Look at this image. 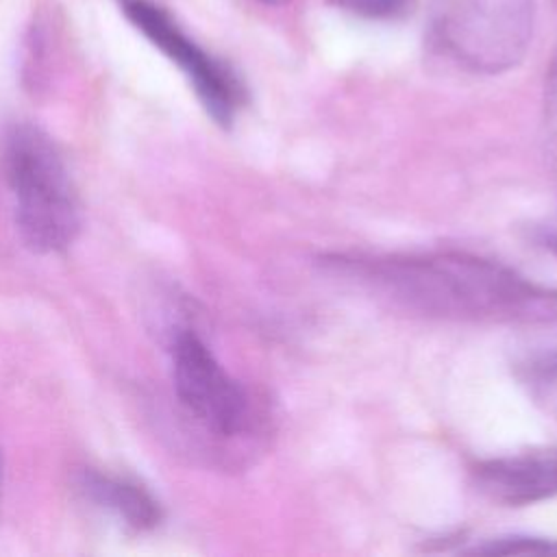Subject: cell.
Here are the masks:
<instances>
[{
  "label": "cell",
  "mask_w": 557,
  "mask_h": 557,
  "mask_svg": "<svg viewBox=\"0 0 557 557\" xmlns=\"http://www.w3.org/2000/svg\"><path fill=\"white\" fill-rule=\"evenodd\" d=\"M394 305L413 313L474 324L557 326V289L470 252L326 259Z\"/></svg>",
  "instance_id": "cell-1"
},
{
  "label": "cell",
  "mask_w": 557,
  "mask_h": 557,
  "mask_svg": "<svg viewBox=\"0 0 557 557\" xmlns=\"http://www.w3.org/2000/svg\"><path fill=\"white\" fill-rule=\"evenodd\" d=\"M4 170L15 228L39 255L63 252L81 233L76 187L54 139L33 122H15L4 137Z\"/></svg>",
  "instance_id": "cell-2"
},
{
  "label": "cell",
  "mask_w": 557,
  "mask_h": 557,
  "mask_svg": "<svg viewBox=\"0 0 557 557\" xmlns=\"http://www.w3.org/2000/svg\"><path fill=\"white\" fill-rule=\"evenodd\" d=\"M531 13V0H437L433 35L457 65L498 74L524 57Z\"/></svg>",
  "instance_id": "cell-3"
},
{
  "label": "cell",
  "mask_w": 557,
  "mask_h": 557,
  "mask_svg": "<svg viewBox=\"0 0 557 557\" xmlns=\"http://www.w3.org/2000/svg\"><path fill=\"white\" fill-rule=\"evenodd\" d=\"M172 385L185 413L215 437H239L250 422V400L196 329L178 326L170 339Z\"/></svg>",
  "instance_id": "cell-4"
},
{
  "label": "cell",
  "mask_w": 557,
  "mask_h": 557,
  "mask_svg": "<svg viewBox=\"0 0 557 557\" xmlns=\"http://www.w3.org/2000/svg\"><path fill=\"white\" fill-rule=\"evenodd\" d=\"M124 17L159 48L189 81L205 111L220 126H231L244 104V85L228 63L200 48L176 20L152 0H115Z\"/></svg>",
  "instance_id": "cell-5"
},
{
  "label": "cell",
  "mask_w": 557,
  "mask_h": 557,
  "mask_svg": "<svg viewBox=\"0 0 557 557\" xmlns=\"http://www.w3.org/2000/svg\"><path fill=\"white\" fill-rule=\"evenodd\" d=\"M479 494L503 507H527L557 496V448H529L472 466Z\"/></svg>",
  "instance_id": "cell-6"
},
{
  "label": "cell",
  "mask_w": 557,
  "mask_h": 557,
  "mask_svg": "<svg viewBox=\"0 0 557 557\" xmlns=\"http://www.w3.org/2000/svg\"><path fill=\"white\" fill-rule=\"evenodd\" d=\"M76 487L91 507L135 533L152 531L163 520L161 503L148 487L128 476L87 468L78 474Z\"/></svg>",
  "instance_id": "cell-7"
},
{
  "label": "cell",
  "mask_w": 557,
  "mask_h": 557,
  "mask_svg": "<svg viewBox=\"0 0 557 557\" xmlns=\"http://www.w3.org/2000/svg\"><path fill=\"white\" fill-rule=\"evenodd\" d=\"M524 383L535 403L557 420V350L524 366Z\"/></svg>",
  "instance_id": "cell-8"
},
{
  "label": "cell",
  "mask_w": 557,
  "mask_h": 557,
  "mask_svg": "<svg viewBox=\"0 0 557 557\" xmlns=\"http://www.w3.org/2000/svg\"><path fill=\"white\" fill-rule=\"evenodd\" d=\"M329 4L366 20H398L409 15L418 0H329Z\"/></svg>",
  "instance_id": "cell-9"
},
{
  "label": "cell",
  "mask_w": 557,
  "mask_h": 557,
  "mask_svg": "<svg viewBox=\"0 0 557 557\" xmlns=\"http://www.w3.org/2000/svg\"><path fill=\"white\" fill-rule=\"evenodd\" d=\"M476 553L487 555H557V540L548 537H529V535H511L490 540L474 548Z\"/></svg>",
  "instance_id": "cell-10"
},
{
  "label": "cell",
  "mask_w": 557,
  "mask_h": 557,
  "mask_svg": "<svg viewBox=\"0 0 557 557\" xmlns=\"http://www.w3.org/2000/svg\"><path fill=\"white\" fill-rule=\"evenodd\" d=\"M544 146L557 172V50L548 61L544 83Z\"/></svg>",
  "instance_id": "cell-11"
},
{
  "label": "cell",
  "mask_w": 557,
  "mask_h": 557,
  "mask_svg": "<svg viewBox=\"0 0 557 557\" xmlns=\"http://www.w3.org/2000/svg\"><path fill=\"white\" fill-rule=\"evenodd\" d=\"M544 246L557 257V215L550 220V224L544 228Z\"/></svg>",
  "instance_id": "cell-12"
},
{
  "label": "cell",
  "mask_w": 557,
  "mask_h": 557,
  "mask_svg": "<svg viewBox=\"0 0 557 557\" xmlns=\"http://www.w3.org/2000/svg\"><path fill=\"white\" fill-rule=\"evenodd\" d=\"M2 500H4V453L0 442V511H2Z\"/></svg>",
  "instance_id": "cell-13"
},
{
  "label": "cell",
  "mask_w": 557,
  "mask_h": 557,
  "mask_svg": "<svg viewBox=\"0 0 557 557\" xmlns=\"http://www.w3.org/2000/svg\"><path fill=\"white\" fill-rule=\"evenodd\" d=\"M263 4H270V7H278V4H287L289 0H259Z\"/></svg>",
  "instance_id": "cell-14"
}]
</instances>
